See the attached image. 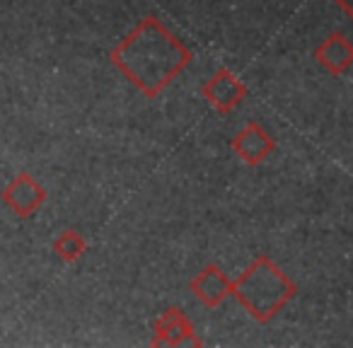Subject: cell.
<instances>
[{
	"instance_id": "1",
	"label": "cell",
	"mask_w": 353,
	"mask_h": 348,
	"mask_svg": "<svg viewBox=\"0 0 353 348\" xmlns=\"http://www.w3.org/2000/svg\"><path fill=\"white\" fill-rule=\"evenodd\" d=\"M109 61L145 97L155 99L192 63V51L157 17L148 15L114 46Z\"/></svg>"
},
{
	"instance_id": "2",
	"label": "cell",
	"mask_w": 353,
	"mask_h": 348,
	"mask_svg": "<svg viewBox=\"0 0 353 348\" xmlns=\"http://www.w3.org/2000/svg\"><path fill=\"white\" fill-rule=\"evenodd\" d=\"M235 300L256 319L266 324L298 295V283L281 269L279 264L266 254L252 259V264L240 274V278L232 280Z\"/></svg>"
},
{
	"instance_id": "3",
	"label": "cell",
	"mask_w": 353,
	"mask_h": 348,
	"mask_svg": "<svg viewBox=\"0 0 353 348\" xmlns=\"http://www.w3.org/2000/svg\"><path fill=\"white\" fill-rule=\"evenodd\" d=\"M46 189L37 177H32L30 172H20L0 192V201L6 203L15 216L32 218L46 201Z\"/></svg>"
},
{
	"instance_id": "4",
	"label": "cell",
	"mask_w": 353,
	"mask_h": 348,
	"mask_svg": "<svg viewBox=\"0 0 353 348\" xmlns=\"http://www.w3.org/2000/svg\"><path fill=\"white\" fill-rule=\"evenodd\" d=\"M203 346V338L196 336L194 324L179 307H167L157 317L155 334H152L150 346Z\"/></svg>"
},
{
	"instance_id": "5",
	"label": "cell",
	"mask_w": 353,
	"mask_h": 348,
	"mask_svg": "<svg viewBox=\"0 0 353 348\" xmlns=\"http://www.w3.org/2000/svg\"><path fill=\"white\" fill-rule=\"evenodd\" d=\"M201 94L221 114H228L247 97V85L242 83L237 75H232L228 68H218L216 73L203 83Z\"/></svg>"
},
{
	"instance_id": "6",
	"label": "cell",
	"mask_w": 353,
	"mask_h": 348,
	"mask_svg": "<svg viewBox=\"0 0 353 348\" xmlns=\"http://www.w3.org/2000/svg\"><path fill=\"white\" fill-rule=\"evenodd\" d=\"M230 147L242 162L259 165L276 150V141L259 121H250L242 131L235 133V138L230 141Z\"/></svg>"
},
{
	"instance_id": "7",
	"label": "cell",
	"mask_w": 353,
	"mask_h": 348,
	"mask_svg": "<svg viewBox=\"0 0 353 348\" xmlns=\"http://www.w3.org/2000/svg\"><path fill=\"white\" fill-rule=\"evenodd\" d=\"M194 298L201 300L206 307H218L232 293V280L218 264H206L189 283Z\"/></svg>"
},
{
	"instance_id": "8",
	"label": "cell",
	"mask_w": 353,
	"mask_h": 348,
	"mask_svg": "<svg viewBox=\"0 0 353 348\" xmlns=\"http://www.w3.org/2000/svg\"><path fill=\"white\" fill-rule=\"evenodd\" d=\"M314 59L334 75L346 73L353 65V41L341 32H332L322 44L314 49Z\"/></svg>"
},
{
	"instance_id": "9",
	"label": "cell",
	"mask_w": 353,
	"mask_h": 348,
	"mask_svg": "<svg viewBox=\"0 0 353 348\" xmlns=\"http://www.w3.org/2000/svg\"><path fill=\"white\" fill-rule=\"evenodd\" d=\"M51 249H54L56 254H59V259H63L65 264H73V261H78L80 256L88 252V242H85L83 232L68 227V230H63L59 237H56Z\"/></svg>"
},
{
	"instance_id": "10",
	"label": "cell",
	"mask_w": 353,
	"mask_h": 348,
	"mask_svg": "<svg viewBox=\"0 0 353 348\" xmlns=\"http://www.w3.org/2000/svg\"><path fill=\"white\" fill-rule=\"evenodd\" d=\"M336 3H339V6L343 8V10L348 12V15L353 17V0H336Z\"/></svg>"
}]
</instances>
